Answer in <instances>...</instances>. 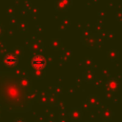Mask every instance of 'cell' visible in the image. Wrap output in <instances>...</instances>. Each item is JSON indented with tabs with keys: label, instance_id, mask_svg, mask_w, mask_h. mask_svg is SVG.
<instances>
[{
	"label": "cell",
	"instance_id": "6da1fadb",
	"mask_svg": "<svg viewBox=\"0 0 122 122\" xmlns=\"http://www.w3.org/2000/svg\"><path fill=\"white\" fill-rule=\"evenodd\" d=\"M15 72H0V107L10 112L19 113L31 109L36 93L30 81Z\"/></svg>",
	"mask_w": 122,
	"mask_h": 122
},
{
	"label": "cell",
	"instance_id": "7a4b0ae2",
	"mask_svg": "<svg viewBox=\"0 0 122 122\" xmlns=\"http://www.w3.org/2000/svg\"><path fill=\"white\" fill-rule=\"evenodd\" d=\"M31 64H32V66H33V68H35V69H42V68H44V66L46 65V60H45V58L43 57V56H41V55H36V56H34L33 57V59H32V61H31Z\"/></svg>",
	"mask_w": 122,
	"mask_h": 122
},
{
	"label": "cell",
	"instance_id": "3957f363",
	"mask_svg": "<svg viewBox=\"0 0 122 122\" xmlns=\"http://www.w3.org/2000/svg\"><path fill=\"white\" fill-rule=\"evenodd\" d=\"M4 63L7 65V66H10V67H13L17 64V58L16 56H14L13 54H8L6 55V57L4 58Z\"/></svg>",
	"mask_w": 122,
	"mask_h": 122
},
{
	"label": "cell",
	"instance_id": "277c9868",
	"mask_svg": "<svg viewBox=\"0 0 122 122\" xmlns=\"http://www.w3.org/2000/svg\"><path fill=\"white\" fill-rule=\"evenodd\" d=\"M16 122H23V121H21V120H17Z\"/></svg>",
	"mask_w": 122,
	"mask_h": 122
}]
</instances>
